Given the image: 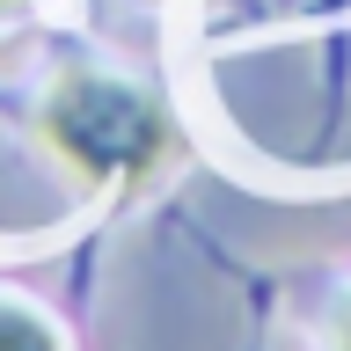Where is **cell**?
Instances as JSON below:
<instances>
[{"label": "cell", "instance_id": "obj_1", "mask_svg": "<svg viewBox=\"0 0 351 351\" xmlns=\"http://www.w3.org/2000/svg\"><path fill=\"white\" fill-rule=\"evenodd\" d=\"M37 139L81 191L125 197L147 191L176 154V125L139 81H117L103 66H66L37 95Z\"/></svg>", "mask_w": 351, "mask_h": 351}, {"label": "cell", "instance_id": "obj_2", "mask_svg": "<svg viewBox=\"0 0 351 351\" xmlns=\"http://www.w3.org/2000/svg\"><path fill=\"white\" fill-rule=\"evenodd\" d=\"M337 0H205L213 29H249V22H300V15H329Z\"/></svg>", "mask_w": 351, "mask_h": 351}, {"label": "cell", "instance_id": "obj_3", "mask_svg": "<svg viewBox=\"0 0 351 351\" xmlns=\"http://www.w3.org/2000/svg\"><path fill=\"white\" fill-rule=\"evenodd\" d=\"M0 351H66V337H59V322L44 307L0 293Z\"/></svg>", "mask_w": 351, "mask_h": 351}, {"label": "cell", "instance_id": "obj_4", "mask_svg": "<svg viewBox=\"0 0 351 351\" xmlns=\"http://www.w3.org/2000/svg\"><path fill=\"white\" fill-rule=\"evenodd\" d=\"M329 351H351V293L337 300V315H329Z\"/></svg>", "mask_w": 351, "mask_h": 351}]
</instances>
